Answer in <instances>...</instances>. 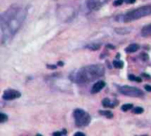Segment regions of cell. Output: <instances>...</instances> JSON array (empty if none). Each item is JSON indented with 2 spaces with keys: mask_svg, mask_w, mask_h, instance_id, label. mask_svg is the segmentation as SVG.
<instances>
[{
  "mask_svg": "<svg viewBox=\"0 0 151 136\" xmlns=\"http://www.w3.org/2000/svg\"><path fill=\"white\" fill-rule=\"evenodd\" d=\"M27 15V7L18 4H13L2 12L0 16L2 44H8L12 40L25 21Z\"/></svg>",
  "mask_w": 151,
  "mask_h": 136,
  "instance_id": "6da1fadb",
  "label": "cell"
},
{
  "mask_svg": "<svg viewBox=\"0 0 151 136\" xmlns=\"http://www.w3.org/2000/svg\"><path fill=\"white\" fill-rule=\"evenodd\" d=\"M104 73L105 68L103 65H89L73 72L70 75V79L77 84H88L103 77Z\"/></svg>",
  "mask_w": 151,
  "mask_h": 136,
  "instance_id": "7a4b0ae2",
  "label": "cell"
},
{
  "mask_svg": "<svg viewBox=\"0 0 151 136\" xmlns=\"http://www.w3.org/2000/svg\"><path fill=\"white\" fill-rule=\"evenodd\" d=\"M149 15H151V4L138 7L134 10H132L125 13L124 15L121 16V19L124 22H131Z\"/></svg>",
  "mask_w": 151,
  "mask_h": 136,
  "instance_id": "3957f363",
  "label": "cell"
},
{
  "mask_svg": "<svg viewBox=\"0 0 151 136\" xmlns=\"http://www.w3.org/2000/svg\"><path fill=\"white\" fill-rule=\"evenodd\" d=\"M73 115L75 126L77 127H85L88 126L91 121L90 115L87 112L81 109H75L73 111Z\"/></svg>",
  "mask_w": 151,
  "mask_h": 136,
  "instance_id": "277c9868",
  "label": "cell"
},
{
  "mask_svg": "<svg viewBox=\"0 0 151 136\" xmlns=\"http://www.w3.org/2000/svg\"><path fill=\"white\" fill-rule=\"evenodd\" d=\"M118 91L127 96H130V97H137V98H141L144 96V92L135 87L133 86H127V85H124V86H118L117 87Z\"/></svg>",
  "mask_w": 151,
  "mask_h": 136,
  "instance_id": "5b68a950",
  "label": "cell"
},
{
  "mask_svg": "<svg viewBox=\"0 0 151 136\" xmlns=\"http://www.w3.org/2000/svg\"><path fill=\"white\" fill-rule=\"evenodd\" d=\"M21 96L20 92L14 90V89H7L4 92L2 98L5 101H12L17 98H19Z\"/></svg>",
  "mask_w": 151,
  "mask_h": 136,
  "instance_id": "8992f818",
  "label": "cell"
},
{
  "mask_svg": "<svg viewBox=\"0 0 151 136\" xmlns=\"http://www.w3.org/2000/svg\"><path fill=\"white\" fill-rule=\"evenodd\" d=\"M109 0H88L87 6L89 10L97 11L99 10L104 4H107Z\"/></svg>",
  "mask_w": 151,
  "mask_h": 136,
  "instance_id": "52a82bcc",
  "label": "cell"
},
{
  "mask_svg": "<svg viewBox=\"0 0 151 136\" xmlns=\"http://www.w3.org/2000/svg\"><path fill=\"white\" fill-rule=\"evenodd\" d=\"M105 82L104 81H98L97 82H96L91 89V93L92 94H96L98 92H100L104 87H105Z\"/></svg>",
  "mask_w": 151,
  "mask_h": 136,
  "instance_id": "ba28073f",
  "label": "cell"
},
{
  "mask_svg": "<svg viewBox=\"0 0 151 136\" xmlns=\"http://www.w3.org/2000/svg\"><path fill=\"white\" fill-rule=\"evenodd\" d=\"M102 104L104 108H114L117 104H118V102L115 101L114 103H111V100L109 98H104L103 101H102Z\"/></svg>",
  "mask_w": 151,
  "mask_h": 136,
  "instance_id": "9c48e42d",
  "label": "cell"
},
{
  "mask_svg": "<svg viewBox=\"0 0 151 136\" xmlns=\"http://www.w3.org/2000/svg\"><path fill=\"white\" fill-rule=\"evenodd\" d=\"M141 34L144 37H150V36H151V24L144 26L142 27V31H141Z\"/></svg>",
  "mask_w": 151,
  "mask_h": 136,
  "instance_id": "30bf717a",
  "label": "cell"
},
{
  "mask_svg": "<svg viewBox=\"0 0 151 136\" xmlns=\"http://www.w3.org/2000/svg\"><path fill=\"white\" fill-rule=\"evenodd\" d=\"M139 50V45L136 43H132L130 44L127 48H126V52L127 53H134L135 51H137Z\"/></svg>",
  "mask_w": 151,
  "mask_h": 136,
  "instance_id": "8fae6325",
  "label": "cell"
},
{
  "mask_svg": "<svg viewBox=\"0 0 151 136\" xmlns=\"http://www.w3.org/2000/svg\"><path fill=\"white\" fill-rule=\"evenodd\" d=\"M100 47H101V44H99V43H90V44H88V45L86 46L87 49H88L90 50H93V51L99 50Z\"/></svg>",
  "mask_w": 151,
  "mask_h": 136,
  "instance_id": "7c38bea8",
  "label": "cell"
},
{
  "mask_svg": "<svg viewBox=\"0 0 151 136\" xmlns=\"http://www.w3.org/2000/svg\"><path fill=\"white\" fill-rule=\"evenodd\" d=\"M99 114H101L104 117H106L108 119L113 118V113L110 111H99Z\"/></svg>",
  "mask_w": 151,
  "mask_h": 136,
  "instance_id": "4fadbf2b",
  "label": "cell"
},
{
  "mask_svg": "<svg viewBox=\"0 0 151 136\" xmlns=\"http://www.w3.org/2000/svg\"><path fill=\"white\" fill-rule=\"evenodd\" d=\"M132 108H134V105L131 104H123L121 106V110L123 112H127V111H130Z\"/></svg>",
  "mask_w": 151,
  "mask_h": 136,
  "instance_id": "5bb4252c",
  "label": "cell"
},
{
  "mask_svg": "<svg viewBox=\"0 0 151 136\" xmlns=\"http://www.w3.org/2000/svg\"><path fill=\"white\" fill-rule=\"evenodd\" d=\"M113 65L116 67V68H123L124 66V63L123 61H120V60H114L113 61Z\"/></svg>",
  "mask_w": 151,
  "mask_h": 136,
  "instance_id": "9a60e30c",
  "label": "cell"
},
{
  "mask_svg": "<svg viewBox=\"0 0 151 136\" xmlns=\"http://www.w3.org/2000/svg\"><path fill=\"white\" fill-rule=\"evenodd\" d=\"M128 79H129L130 81H136V82H142V80L141 78L136 77V76H134V74H130V75L128 76Z\"/></svg>",
  "mask_w": 151,
  "mask_h": 136,
  "instance_id": "2e32d148",
  "label": "cell"
},
{
  "mask_svg": "<svg viewBox=\"0 0 151 136\" xmlns=\"http://www.w3.org/2000/svg\"><path fill=\"white\" fill-rule=\"evenodd\" d=\"M134 113H135V114H142L143 112H144V109L142 108V107H135L134 109Z\"/></svg>",
  "mask_w": 151,
  "mask_h": 136,
  "instance_id": "e0dca14e",
  "label": "cell"
},
{
  "mask_svg": "<svg viewBox=\"0 0 151 136\" xmlns=\"http://www.w3.org/2000/svg\"><path fill=\"white\" fill-rule=\"evenodd\" d=\"M0 118H1V119H0V122H1V123H4V122H6L7 119H8L7 115L4 114V113H3V112L0 113Z\"/></svg>",
  "mask_w": 151,
  "mask_h": 136,
  "instance_id": "ac0fdd59",
  "label": "cell"
},
{
  "mask_svg": "<svg viewBox=\"0 0 151 136\" xmlns=\"http://www.w3.org/2000/svg\"><path fill=\"white\" fill-rule=\"evenodd\" d=\"M125 0H115L114 1V3H113V5L114 6H119V5H121L122 4H123V2H124Z\"/></svg>",
  "mask_w": 151,
  "mask_h": 136,
  "instance_id": "d6986e66",
  "label": "cell"
},
{
  "mask_svg": "<svg viewBox=\"0 0 151 136\" xmlns=\"http://www.w3.org/2000/svg\"><path fill=\"white\" fill-rule=\"evenodd\" d=\"M53 135H66V131L65 130H63L62 132H55L52 134Z\"/></svg>",
  "mask_w": 151,
  "mask_h": 136,
  "instance_id": "ffe728a7",
  "label": "cell"
},
{
  "mask_svg": "<svg viewBox=\"0 0 151 136\" xmlns=\"http://www.w3.org/2000/svg\"><path fill=\"white\" fill-rule=\"evenodd\" d=\"M47 68H49V69H56V68H57V65H47Z\"/></svg>",
  "mask_w": 151,
  "mask_h": 136,
  "instance_id": "44dd1931",
  "label": "cell"
},
{
  "mask_svg": "<svg viewBox=\"0 0 151 136\" xmlns=\"http://www.w3.org/2000/svg\"><path fill=\"white\" fill-rule=\"evenodd\" d=\"M145 89L149 92H151V86L150 85H145Z\"/></svg>",
  "mask_w": 151,
  "mask_h": 136,
  "instance_id": "7402d4cb",
  "label": "cell"
},
{
  "mask_svg": "<svg viewBox=\"0 0 151 136\" xmlns=\"http://www.w3.org/2000/svg\"><path fill=\"white\" fill-rule=\"evenodd\" d=\"M125 1L128 4H134V3H135L136 0H125Z\"/></svg>",
  "mask_w": 151,
  "mask_h": 136,
  "instance_id": "603a6c76",
  "label": "cell"
},
{
  "mask_svg": "<svg viewBox=\"0 0 151 136\" xmlns=\"http://www.w3.org/2000/svg\"><path fill=\"white\" fill-rule=\"evenodd\" d=\"M74 135H85V134L84 133H81V132H77V133L74 134Z\"/></svg>",
  "mask_w": 151,
  "mask_h": 136,
  "instance_id": "cb8c5ba5",
  "label": "cell"
},
{
  "mask_svg": "<svg viewBox=\"0 0 151 136\" xmlns=\"http://www.w3.org/2000/svg\"><path fill=\"white\" fill-rule=\"evenodd\" d=\"M58 65H59V66H63V65H64L63 62H58Z\"/></svg>",
  "mask_w": 151,
  "mask_h": 136,
  "instance_id": "d4e9b609",
  "label": "cell"
},
{
  "mask_svg": "<svg viewBox=\"0 0 151 136\" xmlns=\"http://www.w3.org/2000/svg\"><path fill=\"white\" fill-rule=\"evenodd\" d=\"M107 47H109V48H111V49H115V47H114V46H111V45H107Z\"/></svg>",
  "mask_w": 151,
  "mask_h": 136,
  "instance_id": "484cf974",
  "label": "cell"
}]
</instances>
